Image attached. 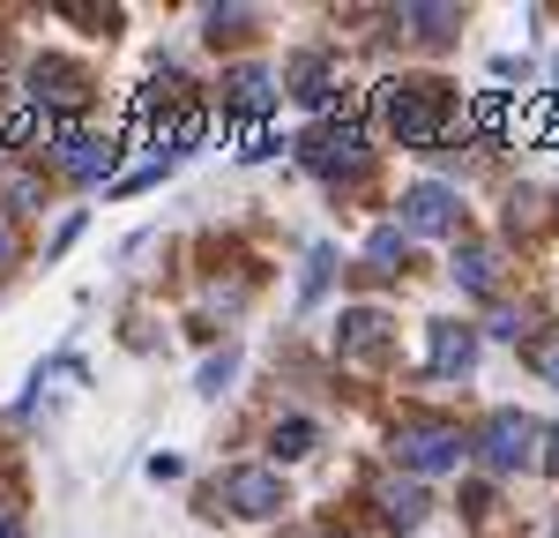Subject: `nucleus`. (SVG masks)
Masks as SVG:
<instances>
[{
	"mask_svg": "<svg viewBox=\"0 0 559 538\" xmlns=\"http://www.w3.org/2000/svg\"><path fill=\"white\" fill-rule=\"evenodd\" d=\"M381 113H388V134L403 150H432L448 134V83L432 75H411V83H381Z\"/></svg>",
	"mask_w": 559,
	"mask_h": 538,
	"instance_id": "obj_1",
	"label": "nucleus"
},
{
	"mask_svg": "<svg viewBox=\"0 0 559 538\" xmlns=\"http://www.w3.org/2000/svg\"><path fill=\"white\" fill-rule=\"evenodd\" d=\"M537 442H545L537 419H522V411H492V419L471 434V456L485 464V471H522V464H537Z\"/></svg>",
	"mask_w": 559,
	"mask_h": 538,
	"instance_id": "obj_2",
	"label": "nucleus"
},
{
	"mask_svg": "<svg viewBox=\"0 0 559 538\" xmlns=\"http://www.w3.org/2000/svg\"><path fill=\"white\" fill-rule=\"evenodd\" d=\"M299 165L321 179H344V173H366V128L358 120H321V128L299 134Z\"/></svg>",
	"mask_w": 559,
	"mask_h": 538,
	"instance_id": "obj_3",
	"label": "nucleus"
},
{
	"mask_svg": "<svg viewBox=\"0 0 559 538\" xmlns=\"http://www.w3.org/2000/svg\"><path fill=\"white\" fill-rule=\"evenodd\" d=\"M471 456V442L455 434V426H440V419H411L403 434H395V464L411 471V479H432V471H455Z\"/></svg>",
	"mask_w": 559,
	"mask_h": 538,
	"instance_id": "obj_4",
	"label": "nucleus"
},
{
	"mask_svg": "<svg viewBox=\"0 0 559 538\" xmlns=\"http://www.w3.org/2000/svg\"><path fill=\"white\" fill-rule=\"evenodd\" d=\"M210 501H216L210 516L231 508V516H247V524H269V516L284 508V479H276V471H261V464H239V471H224V479H216Z\"/></svg>",
	"mask_w": 559,
	"mask_h": 538,
	"instance_id": "obj_5",
	"label": "nucleus"
},
{
	"mask_svg": "<svg viewBox=\"0 0 559 538\" xmlns=\"http://www.w3.org/2000/svg\"><path fill=\"white\" fill-rule=\"evenodd\" d=\"M52 165L75 179V187H112V165H120V142L112 134H83V128H68L60 142H52Z\"/></svg>",
	"mask_w": 559,
	"mask_h": 538,
	"instance_id": "obj_6",
	"label": "nucleus"
},
{
	"mask_svg": "<svg viewBox=\"0 0 559 538\" xmlns=\"http://www.w3.org/2000/svg\"><path fill=\"white\" fill-rule=\"evenodd\" d=\"M31 105L52 113V120H68L75 105H90V75L75 60H38V68H31Z\"/></svg>",
	"mask_w": 559,
	"mask_h": 538,
	"instance_id": "obj_7",
	"label": "nucleus"
},
{
	"mask_svg": "<svg viewBox=\"0 0 559 538\" xmlns=\"http://www.w3.org/2000/svg\"><path fill=\"white\" fill-rule=\"evenodd\" d=\"M455 210H463V202H455V187H440V179H418V187H411V195H403V232H411V239H440V232H455Z\"/></svg>",
	"mask_w": 559,
	"mask_h": 538,
	"instance_id": "obj_8",
	"label": "nucleus"
},
{
	"mask_svg": "<svg viewBox=\"0 0 559 538\" xmlns=\"http://www.w3.org/2000/svg\"><path fill=\"white\" fill-rule=\"evenodd\" d=\"M471 366H477V329H463V321H432L426 329V374L455 382V374H471Z\"/></svg>",
	"mask_w": 559,
	"mask_h": 538,
	"instance_id": "obj_9",
	"label": "nucleus"
},
{
	"mask_svg": "<svg viewBox=\"0 0 559 538\" xmlns=\"http://www.w3.org/2000/svg\"><path fill=\"white\" fill-rule=\"evenodd\" d=\"M344 75H336V60L329 52H306V60H292V97L299 105H313V113H336V97H344Z\"/></svg>",
	"mask_w": 559,
	"mask_h": 538,
	"instance_id": "obj_10",
	"label": "nucleus"
},
{
	"mask_svg": "<svg viewBox=\"0 0 559 538\" xmlns=\"http://www.w3.org/2000/svg\"><path fill=\"white\" fill-rule=\"evenodd\" d=\"M224 105H231V120H261L276 105V75L269 68H231L224 75Z\"/></svg>",
	"mask_w": 559,
	"mask_h": 538,
	"instance_id": "obj_11",
	"label": "nucleus"
},
{
	"mask_svg": "<svg viewBox=\"0 0 559 538\" xmlns=\"http://www.w3.org/2000/svg\"><path fill=\"white\" fill-rule=\"evenodd\" d=\"M373 501H381L388 531H418V524H426V508H432L418 479H381V487H373Z\"/></svg>",
	"mask_w": 559,
	"mask_h": 538,
	"instance_id": "obj_12",
	"label": "nucleus"
},
{
	"mask_svg": "<svg viewBox=\"0 0 559 538\" xmlns=\"http://www.w3.org/2000/svg\"><path fill=\"white\" fill-rule=\"evenodd\" d=\"M471 300H492L500 292V247H485V239H471V247H455V269H448Z\"/></svg>",
	"mask_w": 559,
	"mask_h": 538,
	"instance_id": "obj_13",
	"label": "nucleus"
},
{
	"mask_svg": "<svg viewBox=\"0 0 559 538\" xmlns=\"http://www.w3.org/2000/svg\"><path fill=\"white\" fill-rule=\"evenodd\" d=\"M395 23L440 45V38H455V31H463V8H395Z\"/></svg>",
	"mask_w": 559,
	"mask_h": 538,
	"instance_id": "obj_14",
	"label": "nucleus"
},
{
	"mask_svg": "<svg viewBox=\"0 0 559 538\" xmlns=\"http://www.w3.org/2000/svg\"><path fill=\"white\" fill-rule=\"evenodd\" d=\"M313 442H321V426H313V419H276V434H269V448H276L284 464H292V456H306Z\"/></svg>",
	"mask_w": 559,
	"mask_h": 538,
	"instance_id": "obj_15",
	"label": "nucleus"
},
{
	"mask_svg": "<svg viewBox=\"0 0 559 538\" xmlns=\"http://www.w3.org/2000/svg\"><path fill=\"white\" fill-rule=\"evenodd\" d=\"M403 247H411V232H403V224H381V232L366 239V262H373V269H381V277H388V269L403 262Z\"/></svg>",
	"mask_w": 559,
	"mask_h": 538,
	"instance_id": "obj_16",
	"label": "nucleus"
},
{
	"mask_svg": "<svg viewBox=\"0 0 559 538\" xmlns=\"http://www.w3.org/2000/svg\"><path fill=\"white\" fill-rule=\"evenodd\" d=\"M344 329H350V352L373 359V352H381V329H388V321H381L373 307H358V314H344Z\"/></svg>",
	"mask_w": 559,
	"mask_h": 538,
	"instance_id": "obj_17",
	"label": "nucleus"
},
{
	"mask_svg": "<svg viewBox=\"0 0 559 538\" xmlns=\"http://www.w3.org/2000/svg\"><path fill=\"white\" fill-rule=\"evenodd\" d=\"M165 173H173V157H150V165H128V173L112 179L105 195H134V187H150V179H165Z\"/></svg>",
	"mask_w": 559,
	"mask_h": 538,
	"instance_id": "obj_18",
	"label": "nucleus"
},
{
	"mask_svg": "<svg viewBox=\"0 0 559 538\" xmlns=\"http://www.w3.org/2000/svg\"><path fill=\"white\" fill-rule=\"evenodd\" d=\"M530 366H537V374L559 389V337H537V344H530Z\"/></svg>",
	"mask_w": 559,
	"mask_h": 538,
	"instance_id": "obj_19",
	"label": "nucleus"
},
{
	"mask_svg": "<svg viewBox=\"0 0 559 538\" xmlns=\"http://www.w3.org/2000/svg\"><path fill=\"white\" fill-rule=\"evenodd\" d=\"M500 120H508V105H500V97L485 90V97H477V105H471V128H477V134H492V128H500Z\"/></svg>",
	"mask_w": 559,
	"mask_h": 538,
	"instance_id": "obj_20",
	"label": "nucleus"
},
{
	"mask_svg": "<svg viewBox=\"0 0 559 538\" xmlns=\"http://www.w3.org/2000/svg\"><path fill=\"white\" fill-rule=\"evenodd\" d=\"M8 202H15V210H38V202H45V187H38L31 173H15V179H8Z\"/></svg>",
	"mask_w": 559,
	"mask_h": 538,
	"instance_id": "obj_21",
	"label": "nucleus"
},
{
	"mask_svg": "<svg viewBox=\"0 0 559 538\" xmlns=\"http://www.w3.org/2000/svg\"><path fill=\"white\" fill-rule=\"evenodd\" d=\"M530 329V314H515V307H492V337H522Z\"/></svg>",
	"mask_w": 559,
	"mask_h": 538,
	"instance_id": "obj_22",
	"label": "nucleus"
},
{
	"mask_svg": "<svg viewBox=\"0 0 559 538\" xmlns=\"http://www.w3.org/2000/svg\"><path fill=\"white\" fill-rule=\"evenodd\" d=\"M231 366H239V359H231V352H224V359H210V366H202V389H210V397H216V389H224V382H231Z\"/></svg>",
	"mask_w": 559,
	"mask_h": 538,
	"instance_id": "obj_23",
	"label": "nucleus"
},
{
	"mask_svg": "<svg viewBox=\"0 0 559 538\" xmlns=\"http://www.w3.org/2000/svg\"><path fill=\"white\" fill-rule=\"evenodd\" d=\"M545 471L559 479V426H545Z\"/></svg>",
	"mask_w": 559,
	"mask_h": 538,
	"instance_id": "obj_24",
	"label": "nucleus"
},
{
	"mask_svg": "<svg viewBox=\"0 0 559 538\" xmlns=\"http://www.w3.org/2000/svg\"><path fill=\"white\" fill-rule=\"evenodd\" d=\"M15 262V232H8V224H0V269Z\"/></svg>",
	"mask_w": 559,
	"mask_h": 538,
	"instance_id": "obj_25",
	"label": "nucleus"
},
{
	"mask_svg": "<svg viewBox=\"0 0 559 538\" xmlns=\"http://www.w3.org/2000/svg\"><path fill=\"white\" fill-rule=\"evenodd\" d=\"M0 538H23V531H15V516H0Z\"/></svg>",
	"mask_w": 559,
	"mask_h": 538,
	"instance_id": "obj_26",
	"label": "nucleus"
},
{
	"mask_svg": "<svg viewBox=\"0 0 559 538\" xmlns=\"http://www.w3.org/2000/svg\"><path fill=\"white\" fill-rule=\"evenodd\" d=\"M552 97H559V60H552Z\"/></svg>",
	"mask_w": 559,
	"mask_h": 538,
	"instance_id": "obj_27",
	"label": "nucleus"
}]
</instances>
